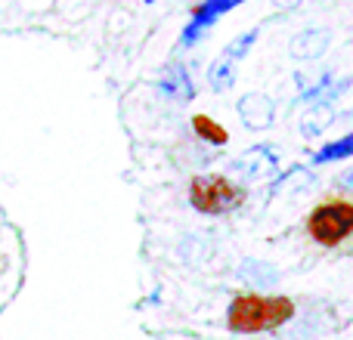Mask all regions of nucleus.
<instances>
[{"label": "nucleus", "mask_w": 353, "mask_h": 340, "mask_svg": "<svg viewBox=\"0 0 353 340\" xmlns=\"http://www.w3.org/2000/svg\"><path fill=\"white\" fill-rule=\"evenodd\" d=\"M239 279L251 288H273L276 281H279V273H276V266H270L267 260H242Z\"/></svg>", "instance_id": "4468645a"}, {"label": "nucleus", "mask_w": 353, "mask_h": 340, "mask_svg": "<svg viewBox=\"0 0 353 340\" xmlns=\"http://www.w3.org/2000/svg\"><path fill=\"white\" fill-rule=\"evenodd\" d=\"M230 173L239 176L242 182H261L270 176H279V152L267 142H257L230 161Z\"/></svg>", "instance_id": "20e7f679"}, {"label": "nucleus", "mask_w": 353, "mask_h": 340, "mask_svg": "<svg viewBox=\"0 0 353 340\" xmlns=\"http://www.w3.org/2000/svg\"><path fill=\"white\" fill-rule=\"evenodd\" d=\"M239 121L248 130H270L276 124V99L267 96V93H245L236 103Z\"/></svg>", "instance_id": "423d86ee"}, {"label": "nucleus", "mask_w": 353, "mask_h": 340, "mask_svg": "<svg viewBox=\"0 0 353 340\" xmlns=\"http://www.w3.org/2000/svg\"><path fill=\"white\" fill-rule=\"evenodd\" d=\"M248 201L242 182L230 180L226 173H201L189 180V204L201 217H226Z\"/></svg>", "instance_id": "f03ea898"}, {"label": "nucleus", "mask_w": 353, "mask_h": 340, "mask_svg": "<svg viewBox=\"0 0 353 340\" xmlns=\"http://www.w3.org/2000/svg\"><path fill=\"white\" fill-rule=\"evenodd\" d=\"M307 238L325 251L341 248L344 242L353 238V201L344 195L325 198L307 213Z\"/></svg>", "instance_id": "7ed1b4c3"}, {"label": "nucleus", "mask_w": 353, "mask_h": 340, "mask_svg": "<svg viewBox=\"0 0 353 340\" xmlns=\"http://www.w3.org/2000/svg\"><path fill=\"white\" fill-rule=\"evenodd\" d=\"M192 134L208 146H226L230 142V130L211 115H192Z\"/></svg>", "instance_id": "2eb2a0df"}, {"label": "nucleus", "mask_w": 353, "mask_h": 340, "mask_svg": "<svg viewBox=\"0 0 353 340\" xmlns=\"http://www.w3.org/2000/svg\"><path fill=\"white\" fill-rule=\"evenodd\" d=\"M332 189H335L338 195H350L353 192V164L347 170H341V173L332 180Z\"/></svg>", "instance_id": "f3484780"}, {"label": "nucleus", "mask_w": 353, "mask_h": 340, "mask_svg": "<svg viewBox=\"0 0 353 340\" xmlns=\"http://www.w3.org/2000/svg\"><path fill=\"white\" fill-rule=\"evenodd\" d=\"M347 158H353V130L338 136V140H329L325 146H319L313 152L310 164L319 167V164H335V161H347Z\"/></svg>", "instance_id": "ddd939ff"}, {"label": "nucleus", "mask_w": 353, "mask_h": 340, "mask_svg": "<svg viewBox=\"0 0 353 340\" xmlns=\"http://www.w3.org/2000/svg\"><path fill=\"white\" fill-rule=\"evenodd\" d=\"M239 3H245V0H201V3L192 10V16H189L186 28H183L180 47H195V43H199L201 37L211 31V25L217 22L220 16L232 12Z\"/></svg>", "instance_id": "39448f33"}, {"label": "nucleus", "mask_w": 353, "mask_h": 340, "mask_svg": "<svg viewBox=\"0 0 353 340\" xmlns=\"http://www.w3.org/2000/svg\"><path fill=\"white\" fill-rule=\"evenodd\" d=\"M294 84H298V99L301 103H316L325 96L332 84H335V72L332 68H319V72H298L294 74Z\"/></svg>", "instance_id": "9d476101"}, {"label": "nucleus", "mask_w": 353, "mask_h": 340, "mask_svg": "<svg viewBox=\"0 0 353 340\" xmlns=\"http://www.w3.org/2000/svg\"><path fill=\"white\" fill-rule=\"evenodd\" d=\"M279 10H294V6H301V0H273Z\"/></svg>", "instance_id": "a211bd4d"}, {"label": "nucleus", "mask_w": 353, "mask_h": 340, "mask_svg": "<svg viewBox=\"0 0 353 340\" xmlns=\"http://www.w3.org/2000/svg\"><path fill=\"white\" fill-rule=\"evenodd\" d=\"M294 316L298 306L285 294L242 291L226 306V328L232 334H261V331H279Z\"/></svg>", "instance_id": "f257e3e1"}, {"label": "nucleus", "mask_w": 353, "mask_h": 340, "mask_svg": "<svg viewBox=\"0 0 353 340\" xmlns=\"http://www.w3.org/2000/svg\"><path fill=\"white\" fill-rule=\"evenodd\" d=\"M332 121H335V103L316 99V103H310L307 115H301V134L316 140V136H323L332 127Z\"/></svg>", "instance_id": "9b49d317"}, {"label": "nucleus", "mask_w": 353, "mask_h": 340, "mask_svg": "<svg viewBox=\"0 0 353 340\" xmlns=\"http://www.w3.org/2000/svg\"><path fill=\"white\" fill-rule=\"evenodd\" d=\"M236 78H239V62H236V59H230V56H223V53H220L217 59H214L211 65H208V84H211V90H214V93H226V90H232Z\"/></svg>", "instance_id": "f8f14e48"}, {"label": "nucleus", "mask_w": 353, "mask_h": 340, "mask_svg": "<svg viewBox=\"0 0 353 340\" xmlns=\"http://www.w3.org/2000/svg\"><path fill=\"white\" fill-rule=\"evenodd\" d=\"M257 37H261V28H248V31H242V34H236L230 43H226L223 56H230V59L242 62L245 56L251 53V47H254V43H257Z\"/></svg>", "instance_id": "dca6fc26"}, {"label": "nucleus", "mask_w": 353, "mask_h": 340, "mask_svg": "<svg viewBox=\"0 0 353 340\" xmlns=\"http://www.w3.org/2000/svg\"><path fill=\"white\" fill-rule=\"evenodd\" d=\"M313 186H316L313 170L304 164H294V167H288L285 173L276 176V182L270 186V198H276V195H301V192H310Z\"/></svg>", "instance_id": "1a4fd4ad"}, {"label": "nucleus", "mask_w": 353, "mask_h": 340, "mask_svg": "<svg viewBox=\"0 0 353 340\" xmlns=\"http://www.w3.org/2000/svg\"><path fill=\"white\" fill-rule=\"evenodd\" d=\"M329 47H332V31L319 28V25H310V28H301L298 34L292 37L288 53L298 62H316L329 53Z\"/></svg>", "instance_id": "0eeeda50"}, {"label": "nucleus", "mask_w": 353, "mask_h": 340, "mask_svg": "<svg viewBox=\"0 0 353 340\" xmlns=\"http://www.w3.org/2000/svg\"><path fill=\"white\" fill-rule=\"evenodd\" d=\"M155 87H159V93L165 99H171V103H192L195 99V84H192V78H189L186 65H180V62L168 65L165 72L159 74Z\"/></svg>", "instance_id": "6e6552de"}]
</instances>
